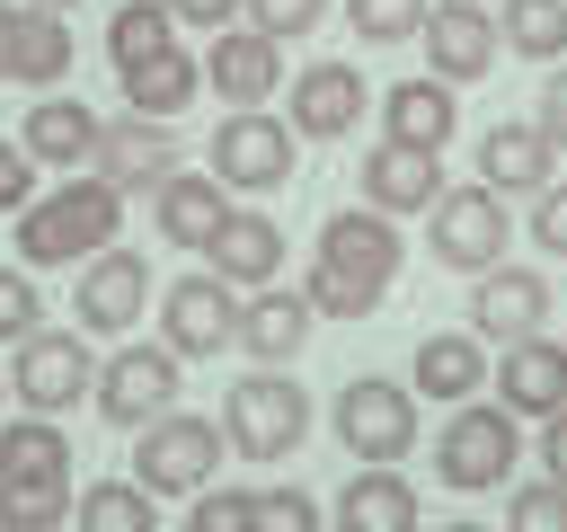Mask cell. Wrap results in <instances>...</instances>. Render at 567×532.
Returning <instances> with one entry per match:
<instances>
[{"instance_id":"obj_1","label":"cell","mask_w":567,"mask_h":532,"mask_svg":"<svg viewBox=\"0 0 567 532\" xmlns=\"http://www.w3.org/2000/svg\"><path fill=\"white\" fill-rule=\"evenodd\" d=\"M399 257H408V239L390 231V213L381 204H346V213L319 222V248H310L301 293H310L319 319H372L381 293L399 284Z\"/></svg>"},{"instance_id":"obj_2","label":"cell","mask_w":567,"mask_h":532,"mask_svg":"<svg viewBox=\"0 0 567 532\" xmlns=\"http://www.w3.org/2000/svg\"><path fill=\"white\" fill-rule=\"evenodd\" d=\"M115 231H124V186L80 168L18 213V266H89L97 248H115Z\"/></svg>"},{"instance_id":"obj_3","label":"cell","mask_w":567,"mask_h":532,"mask_svg":"<svg viewBox=\"0 0 567 532\" xmlns=\"http://www.w3.org/2000/svg\"><path fill=\"white\" fill-rule=\"evenodd\" d=\"M514 461H523V417H514L505 399H461L452 426L434 434V479H443L452 497H487V488H505Z\"/></svg>"},{"instance_id":"obj_4","label":"cell","mask_w":567,"mask_h":532,"mask_svg":"<svg viewBox=\"0 0 567 532\" xmlns=\"http://www.w3.org/2000/svg\"><path fill=\"white\" fill-rule=\"evenodd\" d=\"M221 434H230L239 461H284V452H301V434H310V390H301L284 364H257V372L230 381Z\"/></svg>"},{"instance_id":"obj_5","label":"cell","mask_w":567,"mask_h":532,"mask_svg":"<svg viewBox=\"0 0 567 532\" xmlns=\"http://www.w3.org/2000/svg\"><path fill=\"white\" fill-rule=\"evenodd\" d=\"M213 177L230 186V195H275L292 168H301V133H292V115H266V106H230L221 124H213Z\"/></svg>"},{"instance_id":"obj_6","label":"cell","mask_w":567,"mask_h":532,"mask_svg":"<svg viewBox=\"0 0 567 532\" xmlns=\"http://www.w3.org/2000/svg\"><path fill=\"white\" fill-rule=\"evenodd\" d=\"M505 239H514V222H505V195L496 186H443L425 204V257L452 266V275L505 266Z\"/></svg>"},{"instance_id":"obj_7","label":"cell","mask_w":567,"mask_h":532,"mask_svg":"<svg viewBox=\"0 0 567 532\" xmlns=\"http://www.w3.org/2000/svg\"><path fill=\"white\" fill-rule=\"evenodd\" d=\"M9 390H18V408H35V417H62V408H80V399L97 390L89 328L71 319V328H35L27 346H9Z\"/></svg>"},{"instance_id":"obj_8","label":"cell","mask_w":567,"mask_h":532,"mask_svg":"<svg viewBox=\"0 0 567 532\" xmlns=\"http://www.w3.org/2000/svg\"><path fill=\"white\" fill-rule=\"evenodd\" d=\"M328 426L354 461H408L416 452V390L408 381H381V372H354L337 399H328Z\"/></svg>"},{"instance_id":"obj_9","label":"cell","mask_w":567,"mask_h":532,"mask_svg":"<svg viewBox=\"0 0 567 532\" xmlns=\"http://www.w3.org/2000/svg\"><path fill=\"white\" fill-rule=\"evenodd\" d=\"M221 452H230V434H221L213 417L168 408V417L142 426V443H133V479H142L151 497H195V488H213Z\"/></svg>"},{"instance_id":"obj_10","label":"cell","mask_w":567,"mask_h":532,"mask_svg":"<svg viewBox=\"0 0 567 532\" xmlns=\"http://www.w3.org/2000/svg\"><path fill=\"white\" fill-rule=\"evenodd\" d=\"M177 364H186V355H177L168 337H159V346H115V355L97 364V390H89V399H97V417H106V426H124V434H142L151 417H168V408H177V381H186Z\"/></svg>"},{"instance_id":"obj_11","label":"cell","mask_w":567,"mask_h":532,"mask_svg":"<svg viewBox=\"0 0 567 532\" xmlns=\"http://www.w3.org/2000/svg\"><path fill=\"white\" fill-rule=\"evenodd\" d=\"M159 337H168L186 364H213L221 346H239V284H221L213 266L177 275V284L159 293Z\"/></svg>"},{"instance_id":"obj_12","label":"cell","mask_w":567,"mask_h":532,"mask_svg":"<svg viewBox=\"0 0 567 532\" xmlns=\"http://www.w3.org/2000/svg\"><path fill=\"white\" fill-rule=\"evenodd\" d=\"M142 301H151V266H142V248H97L89 266H80V284H71V319L89 328V337H124L133 319H142Z\"/></svg>"},{"instance_id":"obj_13","label":"cell","mask_w":567,"mask_h":532,"mask_svg":"<svg viewBox=\"0 0 567 532\" xmlns=\"http://www.w3.org/2000/svg\"><path fill=\"white\" fill-rule=\"evenodd\" d=\"M549 275L540 266H487V275H470V328L487 337V346H523V337H540L549 328Z\"/></svg>"},{"instance_id":"obj_14","label":"cell","mask_w":567,"mask_h":532,"mask_svg":"<svg viewBox=\"0 0 567 532\" xmlns=\"http://www.w3.org/2000/svg\"><path fill=\"white\" fill-rule=\"evenodd\" d=\"M496 53H505V35H496V9L487 0H434L425 9V71L434 80L470 89V80L496 71Z\"/></svg>"},{"instance_id":"obj_15","label":"cell","mask_w":567,"mask_h":532,"mask_svg":"<svg viewBox=\"0 0 567 532\" xmlns=\"http://www.w3.org/2000/svg\"><path fill=\"white\" fill-rule=\"evenodd\" d=\"M284 115H292L301 142H346V133L363 124V71H354V62H310V71H292V80H284Z\"/></svg>"},{"instance_id":"obj_16","label":"cell","mask_w":567,"mask_h":532,"mask_svg":"<svg viewBox=\"0 0 567 532\" xmlns=\"http://www.w3.org/2000/svg\"><path fill=\"white\" fill-rule=\"evenodd\" d=\"M496 399L523 417V426H540V417H558L567 408V337H523V346H496Z\"/></svg>"},{"instance_id":"obj_17","label":"cell","mask_w":567,"mask_h":532,"mask_svg":"<svg viewBox=\"0 0 567 532\" xmlns=\"http://www.w3.org/2000/svg\"><path fill=\"white\" fill-rule=\"evenodd\" d=\"M97 133H106V115L89 106V98H62V89H44L35 106H27V124H18V142L53 168V177H80V168H97Z\"/></svg>"},{"instance_id":"obj_18","label":"cell","mask_w":567,"mask_h":532,"mask_svg":"<svg viewBox=\"0 0 567 532\" xmlns=\"http://www.w3.org/2000/svg\"><path fill=\"white\" fill-rule=\"evenodd\" d=\"M230 222V186L213 177V168H168L159 186H151V231L168 239V248H213V231Z\"/></svg>"},{"instance_id":"obj_19","label":"cell","mask_w":567,"mask_h":532,"mask_svg":"<svg viewBox=\"0 0 567 532\" xmlns=\"http://www.w3.org/2000/svg\"><path fill=\"white\" fill-rule=\"evenodd\" d=\"M204 89H213V98H230V106H266V98L284 89V44H275V35H257L248 18H239V27H221V35H213V53H204Z\"/></svg>"},{"instance_id":"obj_20","label":"cell","mask_w":567,"mask_h":532,"mask_svg":"<svg viewBox=\"0 0 567 532\" xmlns=\"http://www.w3.org/2000/svg\"><path fill=\"white\" fill-rule=\"evenodd\" d=\"M452 133H461V89L452 80H399V89H381V142H399V151H452Z\"/></svg>"},{"instance_id":"obj_21","label":"cell","mask_w":567,"mask_h":532,"mask_svg":"<svg viewBox=\"0 0 567 532\" xmlns=\"http://www.w3.org/2000/svg\"><path fill=\"white\" fill-rule=\"evenodd\" d=\"M487 372H496V355H487V337H478V328H434V337H416L408 390H416V399L461 408V399H478V381H487Z\"/></svg>"},{"instance_id":"obj_22","label":"cell","mask_w":567,"mask_h":532,"mask_svg":"<svg viewBox=\"0 0 567 532\" xmlns=\"http://www.w3.org/2000/svg\"><path fill=\"white\" fill-rule=\"evenodd\" d=\"M168 168H177V133H168L159 115H133V106H124V115L97 133V177H106V186L142 195V186H159Z\"/></svg>"},{"instance_id":"obj_23","label":"cell","mask_w":567,"mask_h":532,"mask_svg":"<svg viewBox=\"0 0 567 532\" xmlns=\"http://www.w3.org/2000/svg\"><path fill=\"white\" fill-rule=\"evenodd\" d=\"M310 293L301 284H257L248 301H239V355L248 364H292L301 346H310Z\"/></svg>"},{"instance_id":"obj_24","label":"cell","mask_w":567,"mask_h":532,"mask_svg":"<svg viewBox=\"0 0 567 532\" xmlns=\"http://www.w3.org/2000/svg\"><path fill=\"white\" fill-rule=\"evenodd\" d=\"M328 523L337 532H416V488L399 479V461H363V470H346Z\"/></svg>"},{"instance_id":"obj_25","label":"cell","mask_w":567,"mask_h":532,"mask_svg":"<svg viewBox=\"0 0 567 532\" xmlns=\"http://www.w3.org/2000/svg\"><path fill=\"white\" fill-rule=\"evenodd\" d=\"M558 177V142L540 124H487L478 133V186L496 195H540Z\"/></svg>"},{"instance_id":"obj_26","label":"cell","mask_w":567,"mask_h":532,"mask_svg":"<svg viewBox=\"0 0 567 532\" xmlns=\"http://www.w3.org/2000/svg\"><path fill=\"white\" fill-rule=\"evenodd\" d=\"M204 266H213L221 284H239V293L275 284V275H284V222H266V213H239V204H230V222L213 231Z\"/></svg>"},{"instance_id":"obj_27","label":"cell","mask_w":567,"mask_h":532,"mask_svg":"<svg viewBox=\"0 0 567 532\" xmlns=\"http://www.w3.org/2000/svg\"><path fill=\"white\" fill-rule=\"evenodd\" d=\"M443 195V151H399V142H381L372 160H363V204H381L390 222L399 213H425Z\"/></svg>"},{"instance_id":"obj_28","label":"cell","mask_w":567,"mask_h":532,"mask_svg":"<svg viewBox=\"0 0 567 532\" xmlns=\"http://www.w3.org/2000/svg\"><path fill=\"white\" fill-rule=\"evenodd\" d=\"M71 80V18L18 0V44H9V89H62Z\"/></svg>"},{"instance_id":"obj_29","label":"cell","mask_w":567,"mask_h":532,"mask_svg":"<svg viewBox=\"0 0 567 532\" xmlns=\"http://www.w3.org/2000/svg\"><path fill=\"white\" fill-rule=\"evenodd\" d=\"M195 98H204V53H186V44H168V53H151V62L124 71V106H133V115L177 124Z\"/></svg>"},{"instance_id":"obj_30","label":"cell","mask_w":567,"mask_h":532,"mask_svg":"<svg viewBox=\"0 0 567 532\" xmlns=\"http://www.w3.org/2000/svg\"><path fill=\"white\" fill-rule=\"evenodd\" d=\"M0 479H71V434L53 417H9L0 426Z\"/></svg>"},{"instance_id":"obj_31","label":"cell","mask_w":567,"mask_h":532,"mask_svg":"<svg viewBox=\"0 0 567 532\" xmlns=\"http://www.w3.org/2000/svg\"><path fill=\"white\" fill-rule=\"evenodd\" d=\"M168 44H177V9H168V0H124V9L106 18V62H115V71H133V62L168 53Z\"/></svg>"},{"instance_id":"obj_32","label":"cell","mask_w":567,"mask_h":532,"mask_svg":"<svg viewBox=\"0 0 567 532\" xmlns=\"http://www.w3.org/2000/svg\"><path fill=\"white\" fill-rule=\"evenodd\" d=\"M496 35L523 62H558L567 53V0H496Z\"/></svg>"},{"instance_id":"obj_33","label":"cell","mask_w":567,"mask_h":532,"mask_svg":"<svg viewBox=\"0 0 567 532\" xmlns=\"http://www.w3.org/2000/svg\"><path fill=\"white\" fill-rule=\"evenodd\" d=\"M80 532H159V497L142 488V479H97V488H80Z\"/></svg>"},{"instance_id":"obj_34","label":"cell","mask_w":567,"mask_h":532,"mask_svg":"<svg viewBox=\"0 0 567 532\" xmlns=\"http://www.w3.org/2000/svg\"><path fill=\"white\" fill-rule=\"evenodd\" d=\"M71 479H0V532H62Z\"/></svg>"},{"instance_id":"obj_35","label":"cell","mask_w":567,"mask_h":532,"mask_svg":"<svg viewBox=\"0 0 567 532\" xmlns=\"http://www.w3.org/2000/svg\"><path fill=\"white\" fill-rule=\"evenodd\" d=\"M186 532H257V488H195L186 497Z\"/></svg>"},{"instance_id":"obj_36","label":"cell","mask_w":567,"mask_h":532,"mask_svg":"<svg viewBox=\"0 0 567 532\" xmlns=\"http://www.w3.org/2000/svg\"><path fill=\"white\" fill-rule=\"evenodd\" d=\"M425 9H434V0H346V18H354L363 44H408V35H425Z\"/></svg>"},{"instance_id":"obj_37","label":"cell","mask_w":567,"mask_h":532,"mask_svg":"<svg viewBox=\"0 0 567 532\" xmlns=\"http://www.w3.org/2000/svg\"><path fill=\"white\" fill-rule=\"evenodd\" d=\"M257 532H328V505L310 488H257Z\"/></svg>"},{"instance_id":"obj_38","label":"cell","mask_w":567,"mask_h":532,"mask_svg":"<svg viewBox=\"0 0 567 532\" xmlns=\"http://www.w3.org/2000/svg\"><path fill=\"white\" fill-rule=\"evenodd\" d=\"M44 328V293H35V275L27 266H0V346H27Z\"/></svg>"},{"instance_id":"obj_39","label":"cell","mask_w":567,"mask_h":532,"mask_svg":"<svg viewBox=\"0 0 567 532\" xmlns=\"http://www.w3.org/2000/svg\"><path fill=\"white\" fill-rule=\"evenodd\" d=\"M505 532H567V479H532V488H514Z\"/></svg>"},{"instance_id":"obj_40","label":"cell","mask_w":567,"mask_h":532,"mask_svg":"<svg viewBox=\"0 0 567 532\" xmlns=\"http://www.w3.org/2000/svg\"><path fill=\"white\" fill-rule=\"evenodd\" d=\"M35 195H44V160H35L27 142H0V213L18 222V213H27Z\"/></svg>"},{"instance_id":"obj_41","label":"cell","mask_w":567,"mask_h":532,"mask_svg":"<svg viewBox=\"0 0 567 532\" xmlns=\"http://www.w3.org/2000/svg\"><path fill=\"white\" fill-rule=\"evenodd\" d=\"M328 9H337V0H248V27L284 44V35H310V27L328 18Z\"/></svg>"},{"instance_id":"obj_42","label":"cell","mask_w":567,"mask_h":532,"mask_svg":"<svg viewBox=\"0 0 567 532\" xmlns=\"http://www.w3.org/2000/svg\"><path fill=\"white\" fill-rule=\"evenodd\" d=\"M523 231H532L540 257H567V186H558V177L532 195V222H523Z\"/></svg>"},{"instance_id":"obj_43","label":"cell","mask_w":567,"mask_h":532,"mask_svg":"<svg viewBox=\"0 0 567 532\" xmlns=\"http://www.w3.org/2000/svg\"><path fill=\"white\" fill-rule=\"evenodd\" d=\"M532 124L558 142V160H567V62H549V80H540V106H532Z\"/></svg>"},{"instance_id":"obj_44","label":"cell","mask_w":567,"mask_h":532,"mask_svg":"<svg viewBox=\"0 0 567 532\" xmlns=\"http://www.w3.org/2000/svg\"><path fill=\"white\" fill-rule=\"evenodd\" d=\"M168 9H177V27H213V35L248 18V0H168Z\"/></svg>"},{"instance_id":"obj_45","label":"cell","mask_w":567,"mask_h":532,"mask_svg":"<svg viewBox=\"0 0 567 532\" xmlns=\"http://www.w3.org/2000/svg\"><path fill=\"white\" fill-rule=\"evenodd\" d=\"M540 461H549V479H567V408L540 417Z\"/></svg>"},{"instance_id":"obj_46","label":"cell","mask_w":567,"mask_h":532,"mask_svg":"<svg viewBox=\"0 0 567 532\" xmlns=\"http://www.w3.org/2000/svg\"><path fill=\"white\" fill-rule=\"evenodd\" d=\"M9 44H18V0H0V89H9Z\"/></svg>"},{"instance_id":"obj_47","label":"cell","mask_w":567,"mask_h":532,"mask_svg":"<svg viewBox=\"0 0 567 532\" xmlns=\"http://www.w3.org/2000/svg\"><path fill=\"white\" fill-rule=\"evenodd\" d=\"M443 532H487V523H470V514H452V523H443Z\"/></svg>"},{"instance_id":"obj_48","label":"cell","mask_w":567,"mask_h":532,"mask_svg":"<svg viewBox=\"0 0 567 532\" xmlns=\"http://www.w3.org/2000/svg\"><path fill=\"white\" fill-rule=\"evenodd\" d=\"M35 9H62V18H71V9H80V0H35Z\"/></svg>"},{"instance_id":"obj_49","label":"cell","mask_w":567,"mask_h":532,"mask_svg":"<svg viewBox=\"0 0 567 532\" xmlns=\"http://www.w3.org/2000/svg\"><path fill=\"white\" fill-rule=\"evenodd\" d=\"M0 390H9V372H0Z\"/></svg>"},{"instance_id":"obj_50","label":"cell","mask_w":567,"mask_h":532,"mask_svg":"<svg viewBox=\"0 0 567 532\" xmlns=\"http://www.w3.org/2000/svg\"><path fill=\"white\" fill-rule=\"evenodd\" d=\"M487 9H496V0H487Z\"/></svg>"}]
</instances>
